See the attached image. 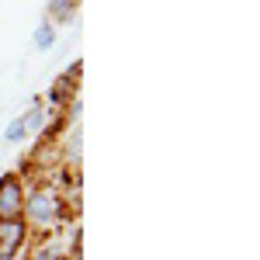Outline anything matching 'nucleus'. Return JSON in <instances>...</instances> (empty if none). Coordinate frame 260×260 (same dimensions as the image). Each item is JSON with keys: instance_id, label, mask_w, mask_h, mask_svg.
<instances>
[{"instance_id": "6", "label": "nucleus", "mask_w": 260, "mask_h": 260, "mask_svg": "<svg viewBox=\"0 0 260 260\" xmlns=\"http://www.w3.org/2000/svg\"><path fill=\"white\" fill-rule=\"evenodd\" d=\"M28 136H31V128L24 125V118H14L11 125H7V132H4V139H7V142H24Z\"/></svg>"}, {"instance_id": "2", "label": "nucleus", "mask_w": 260, "mask_h": 260, "mask_svg": "<svg viewBox=\"0 0 260 260\" xmlns=\"http://www.w3.org/2000/svg\"><path fill=\"white\" fill-rule=\"evenodd\" d=\"M24 219V180L18 174L0 177V222Z\"/></svg>"}, {"instance_id": "4", "label": "nucleus", "mask_w": 260, "mask_h": 260, "mask_svg": "<svg viewBox=\"0 0 260 260\" xmlns=\"http://www.w3.org/2000/svg\"><path fill=\"white\" fill-rule=\"evenodd\" d=\"M77 11H80V7H77L73 0H49V4H45V14H49V18H45V21L56 28V24L73 21V14H77Z\"/></svg>"}, {"instance_id": "3", "label": "nucleus", "mask_w": 260, "mask_h": 260, "mask_svg": "<svg viewBox=\"0 0 260 260\" xmlns=\"http://www.w3.org/2000/svg\"><path fill=\"white\" fill-rule=\"evenodd\" d=\"M77 83H80V62H70L66 73H59V77L52 80V90H49L52 104H56V108H59V104H73V98H77Z\"/></svg>"}, {"instance_id": "1", "label": "nucleus", "mask_w": 260, "mask_h": 260, "mask_svg": "<svg viewBox=\"0 0 260 260\" xmlns=\"http://www.w3.org/2000/svg\"><path fill=\"white\" fill-rule=\"evenodd\" d=\"M70 215L66 198H62L59 187L52 184H35L28 194H24V225L28 233H42L49 236L52 229H59V222Z\"/></svg>"}, {"instance_id": "5", "label": "nucleus", "mask_w": 260, "mask_h": 260, "mask_svg": "<svg viewBox=\"0 0 260 260\" xmlns=\"http://www.w3.org/2000/svg\"><path fill=\"white\" fill-rule=\"evenodd\" d=\"M52 42H56V28H52L49 21H42L39 28H35V49L45 52V49H52Z\"/></svg>"}]
</instances>
